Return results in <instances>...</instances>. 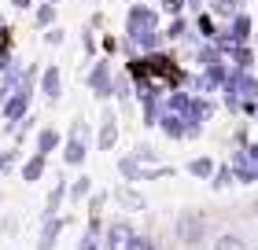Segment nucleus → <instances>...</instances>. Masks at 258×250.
I'll return each instance as SVG.
<instances>
[{
    "label": "nucleus",
    "instance_id": "f257e3e1",
    "mask_svg": "<svg viewBox=\"0 0 258 250\" xmlns=\"http://www.w3.org/2000/svg\"><path fill=\"white\" fill-rule=\"evenodd\" d=\"M159 30V11L151 8V4H129V11H125V37H122V44H137L144 41V37H151V33Z\"/></svg>",
    "mask_w": 258,
    "mask_h": 250
},
{
    "label": "nucleus",
    "instance_id": "f03ea898",
    "mask_svg": "<svg viewBox=\"0 0 258 250\" xmlns=\"http://www.w3.org/2000/svg\"><path fill=\"white\" fill-rule=\"evenodd\" d=\"M166 111H177L184 122H199V125H203V122L214 118V103L203 100V96H192V92H177V89H173Z\"/></svg>",
    "mask_w": 258,
    "mask_h": 250
},
{
    "label": "nucleus",
    "instance_id": "7ed1b4c3",
    "mask_svg": "<svg viewBox=\"0 0 258 250\" xmlns=\"http://www.w3.org/2000/svg\"><path fill=\"white\" fill-rule=\"evenodd\" d=\"M118 173L125 177V181H170L173 165H155V162H140L133 158V154H125V158H118Z\"/></svg>",
    "mask_w": 258,
    "mask_h": 250
},
{
    "label": "nucleus",
    "instance_id": "20e7f679",
    "mask_svg": "<svg viewBox=\"0 0 258 250\" xmlns=\"http://www.w3.org/2000/svg\"><path fill=\"white\" fill-rule=\"evenodd\" d=\"M85 85L96 100H111V85H114V74H111V59H96L85 74Z\"/></svg>",
    "mask_w": 258,
    "mask_h": 250
},
{
    "label": "nucleus",
    "instance_id": "39448f33",
    "mask_svg": "<svg viewBox=\"0 0 258 250\" xmlns=\"http://www.w3.org/2000/svg\"><path fill=\"white\" fill-rule=\"evenodd\" d=\"M89 154V144H85V122H74V133H70V140L63 144V165H78L85 162Z\"/></svg>",
    "mask_w": 258,
    "mask_h": 250
},
{
    "label": "nucleus",
    "instance_id": "423d86ee",
    "mask_svg": "<svg viewBox=\"0 0 258 250\" xmlns=\"http://www.w3.org/2000/svg\"><path fill=\"white\" fill-rule=\"evenodd\" d=\"M229 165H232V181H240V184H254V181H258V162L247 154V147H243V151H232Z\"/></svg>",
    "mask_w": 258,
    "mask_h": 250
},
{
    "label": "nucleus",
    "instance_id": "0eeeda50",
    "mask_svg": "<svg viewBox=\"0 0 258 250\" xmlns=\"http://www.w3.org/2000/svg\"><path fill=\"white\" fill-rule=\"evenodd\" d=\"M70 224V217H63V213H52V217H44L41 224V239H37V250H55V243H59L63 228Z\"/></svg>",
    "mask_w": 258,
    "mask_h": 250
},
{
    "label": "nucleus",
    "instance_id": "6e6552de",
    "mask_svg": "<svg viewBox=\"0 0 258 250\" xmlns=\"http://www.w3.org/2000/svg\"><path fill=\"white\" fill-rule=\"evenodd\" d=\"M37 81H41V92H44V100H48V103H55V100L63 96V70L55 66V63L44 66L41 74H37Z\"/></svg>",
    "mask_w": 258,
    "mask_h": 250
},
{
    "label": "nucleus",
    "instance_id": "1a4fd4ad",
    "mask_svg": "<svg viewBox=\"0 0 258 250\" xmlns=\"http://www.w3.org/2000/svg\"><path fill=\"white\" fill-rule=\"evenodd\" d=\"M177 235L188 246H196L199 239H203V217H196V213H184V217L177 221Z\"/></svg>",
    "mask_w": 258,
    "mask_h": 250
},
{
    "label": "nucleus",
    "instance_id": "9d476101",
    "mask_svg": "<svg viewBox=\"0 0 258 250\" xmlns=\"http://www.w3.org/2000/svg\"><path fill=\"white\" fill-rule=\"evenodd\" d=\"M159 129H162L170 140H184V129H188V122H184L177 111H162V114H159Z\"/></svg>",
    "mask_w": 258,
    "mask_h": 250
},
{
    "label": "nucleus",
    "instance_id": "9b49d317",
    "mask_svg": "<svg viewBox=\"0 0 258 250\" xmlns=\"http://www.w3.org/2000/svg\"><path fill=\"white\" fill-rule=\"evenodd\" d=\"M44 170H48V154H41V151H33L26 162H22V181L26 184H37L41 177H44Z\"/></svg>",
    "mask_w": 258,
    "mask_h": 250
},
{
    "label": "nucleus",
    "instance_id": "f8f14e48",
    "mask_svg": "<svg viewBox=\"0 0 258 250\" xmlns=\"http://www.w3.org/2000/svg\"><path fill=\"white\" fill-rule=\"evenodd\" d=\"M96 144H100V151H111L114 144H118V122H114V114H103L100 133H96Z\"/></svg>",
    "mask_w": 258,
    "mask_h": 250
},
{
    "label": "nucleus",
    "instance_id": "ddd939ff",
    "mask_svg": "<svg viewBox=\"0 0 258 250\" xmlns=\"http://www.w3.org/2000/svg\"><path fill=\"white\" fill-rule=\"evenodd\" d=\"M229 33H232V37H236V41H251V33H254V19L247 15V11H236V15H232L229 19Z\"/></svg>",
    "mask_w": 258,
    "mask_h": 250
},
{
    "label": "nucleus",
    "instance_id": "4468645a",
    "mask_svg": "<svg viewBox=\"0 0 258 250\" xmlns=\"http://www.w3.org/2000/svg\"><path fill=\"white\" fill-rule=\"evenodd\" d=\"M129 235H133L129 221H114L111 228H107V250H125L129 246Z\"/></svg>",
    "mask_w": 258,
    "mask_h": 250
},
{
    "label": "nucleus",
    "instance_id": "2eb2a0df",
    "mask_svg": "<svg viewBox=\"0 0 258 250\" xmlns=\"http://www.w3.org/2000/svg\"><path fill=\"white\" fill-rule=\"evenodd\" d=\"M207 4H210V15H214L218 22H229L243 4H247V0H207Z\"/></svg>",
    "mask_w": 258,
    "mask_h": 250
},
{
    "label": "nucleus",
    "instance_id": "dca6fc26",
    "mask_svg": "<svg viewBox=\"0 0 258 250\" xmlns=\"http://www.w3.org/2000/svg\"><path fill=\"white\" fill-rule=\"evenodd\" d=\"M118 202L129 210V213H140V210H148V202H144V195L137 192V188H129V184H122L118 188Z\"/></svg>",
    "mask_w": 258,
    "mask_h": 250
},
{
    "label": "nucleus",
    "instance_id": "f3484780",
    "mask_svg": "<svg viewBox=\"0 0 258 250\" xmlns=\"http://www.w3.org/2000/svg\"><path fill=\"white\" fill-rule=\"evenodd\" d=\"M63 144V136H59V129H52V125H44L41 133H37V151L41 154H52L55 147Z\"/></svg>",
    "mask_w": 258,
    "mask_h": 250
},
{
    "label": "nucleus",
    "instance_id": "a211bd4d",
    "mask_svg": "<svg viewBox=\"0 0 258 250\" xmlns=\"http://www.w3.org/2000/svg\"><path fill=\"white\" fill-rule=\"evenodd\" d=\"M63 199H67V184H63V181H55V184H52V192H48V202H44V210H41V217H52V213H59Z\"/></svg>",
    "mask_w": 258,
    "mask_h": 250
},
{
    "label": "nucleus",
    "instance_id": "6ab92c4d",
    "mask_svg": "<svg viewBox=\"0 0 258 250\" xmlns=\"http://www.w3.org/2000/svg\"><path fill=\"white\" fill-rule=\"evenodd\" d=\"M196 33L203 41H214L218 37V19L210 15V11H199V15H196Z\"/></svg>",
    "mask_w": 258,
    "mask_h": 250
},
{
    "label": "nucleus",
    "instance_id": "aec40b11",
    "mask_svg": "<svg viewBox=\"0 0 258 250\" xmlns=\"http://www.w3.org/2000/svg\"><path fill=\"white\" fill-rule=\"evenodd\" d=\"M188 33H192V22H188V15H173V19H170V26L162 30V37L181 41V37H188Z\"/></svg>",
    "mask_w": 258,
    "mask_h": 250
},
{
    "label": "nucleus",
    "instance_id": "412c9836",
    "mask_svg": "<svg viewBox=\"0 0 258 250\" xmlns=\"http://www.w3.org/2000/svg\"><path fill=\"white\" fill-rule=\"evenodd\" d=\"M55 15H59V11H55V4H52V0H41V4H37V11H33V22H37V30H48V26H55Z\"/></svg>",
    "mask_w": 258,
    "mask_h": 250
},
{
    "label": "nucleus",
    "instance_id": "4be33fe9",
    "mask_svg": "<svg viewBox=\"0 0 258 250\" xmlns=\"http://www.w3.org/2000/svg\"><path fill=\"white\" fill-rule=\"evenodd\" d=\"M188 173L199 177V181H210V173H214V158H207V154H199V158L188 162Z\"/></svg>",
    "mask_w": 258,
    "mask_h": 250
},
{
    "label": "nucleus",
    "instance_id": "5701e85b",
    "mask_svg": "<svg viewBox=\"0 0 258 250\" xmlns=\"http://www.w3.org/2000/svg\"><path fill=\"white\" fill-rule=\"evenodd\" d=\"M140 107H144V125L148 129H155L159 125V96H144V100H140Z\"/></svg>",
    "mask_w": 258,
    "mask_h": 250
},
{
    "label": "nucleus",
    "instance_id": "b1692460",
    "mask_svg": "<svg viewBox=\"0 0 258 250\" xmlns=\"http://www.w3.org/2000/svg\"><path fill=\"white\" fill-rule=\"evenodd\" d=\"M111 96H118L122 103H129V96H133V77L118 74V77H114V85H111Z\"/></svg>",
    "mask_w": 258,
    "mask_h": 250
},
{
    "label": "nucleus",
    "instance_id": "393cba45",
    "mask_svg": "<svg viewBox=\"0 0 258 250\" xmlns=\"http://www.w3.org/2000/svg\"><path fill=\"white\" fill-rule=\"evenodd\" d=\"M92 192V177H78L74 184H70V202H85Z\"/></svg>",
    "mask_w": 258,
    "mask_h": 250
},
{
    "label": "nucleus",
    "instance_id": "a878e982",
    "mask_svg": "<svg viewBox=\"0 0 258 250\" xmlns=\"http://www.w3.org/2000/svg\"><path fill=\"white\" fill-rule=\"evenodd\" d=\"M232 66H236V70H251V66H254L251 44H240V48H236V55H232Z\"/></svg>",
    "mask_w": 258,
    "mask_h": 250
},
{
    "label": "nucleus",
    "instance_id": "bb28decb",
    "mask_svg": "<svg viewBox=\"0 0 258 250\" xmlns=\"http://www.w3.org/2000/svg\"><path fill=\"white\" fill-rule=\"evenodd\" d=\"M210 184H214V188H229V184H232V165H229V162H225V165H214Z\"/></svg>",
    "mask_w": 258,
    "mask_h": 250
},
{
    "label": "nucleus",
    "instance_id": "cd10ccee",
    "mask_svg": "<svg viewBox=\"0 0 258 250\" xmlns=\"http://www.w3.org/2000/svg\"><path fill=\"white\" fill-rule=\"evenodd\" d=\"M214 250H247V243L240 235H218L214 239Z\"/></svg>",
    "mask_w": 258,
    "mask_h": 250
},
{
    "label": "nucleus",
    "instance_id": "c85d7f7f",
    "mask_svg": "<svg viewBox=\"0 0 258 250\" xmlns=\"http://www.w3.org/2000/svg\"><path fill=\"white\" fill-rule=\"evenodd\" d=\"M184 8H188V0H159V11L162 15H184Z\"/></svg>",
    "mask_w": 258,
    "mask_h": 250
},
{
    "label": "nucleus",
    "instance_id": "c756f323",
    "mask_svg": "<svg viewBox=\"0 0 258 250\" xmlns=\"http://www.w3.org/2000/svg\"><path fill=\"white\" fill-rule=\"evenodd\" d=\"M125 250H155V239H151V235L133 232V235H129V246H125Z\"/></svg>",
    "mask_w": 258,
    "mask_h": 250
},
{
    "label": "nucleus",
    "instance_id": "7c9ffc66",
    "mask_svg": "<svg viewBox=\"0 0 258 250\" xmlns=\"http://www.w3.org/2000/svg\"><path fill=\"white\" fill-rule=\"evenodd\" d=\"M63 41H67V30H63V26H48V30H44V44H52V48H59Z\"/></svg>",
    "mask_w": 258,
    "mask_h": 250
},
{
    "label": "nucleus",
    "instance_id": "2f4dec72",
    "mask_svg": "<svg viewBox=\"0 0 258 250\" xmlns=\"http://www.w3.org/2000/svg\"><path fill=\"white\" fill-rule=\"evenodd\" d=\"M81 48H85V55H96V33H92V26L81 30Z\"/></svg>",
    "mask_w": 258,
    "mask_h": 250
},
{
    "label": "nucleus",
    "instance_id": "473e14b6",
    "mask_svg": "<svg viewBox=\"0 0 258 250\" xmlns=\"http://www.w3.org/2000/svg\"><path fill=\"white\" fill-rule=\"evenodd\" d=\"M78 250H100V232H89V228H85V235H81Z\"/></svg>",
    "mask_w": 258,
    "mask_h": 250
},
{
    "label": "nucleus",
    "instance_id": "72a5a7b5",
    "mask_svg": "<svg viewBox=\"0 0 258 250\" xmlns=\"http://www.w3.org/2000/svg\"><path fill=\"white\" fill-rule=\"evenodd\" d=\"M89 213H100L103 210V202H107V192H89Z\"/></svg>",
    "mask_w": 258,
    "mask_h": 250
},
{
    "label": "nucleus",
    "instance_id": "f704fd0d",
    "mask_svg": "<svg viewBox=\"0 0 258 250\" xmlns=\"http://www.w3.org/2000/svg\"><path fill=\"white\" fill-rule=\"evenodd\" d=\"M15 158H19V151L11 147V151H0V173H8L11 165H15Z\"/></svg>",
    "mask_w": 258,
    "mask_h": 250
},
{
    "label": "nucleus",
    "instance_id": "c9c22d12",
    "mask_svg": "<svg viewBox=\"0 0 258 250\" xmlns=\"http://www.w3.org/2000/svg\"><path fill=\"white\" fill-rule=\"evenodd\" d=\"M240 114L254 118V114H258V100H240Z\"/></svg>",
    "mask_w": 258,
    "mask_h": 250
},
{
    "label": "nucleus",
    "instance_id": "e433bc0d",
    "mask_svg": "<svg viewBox=\"0 0 258 250\" xmlns=\"http://www.w3.org/2000/svg\"><path fill=\"white\" fill-rule=\"evenodd\" d=\"M133 158H140V162H151V158H155V151H151L148 144H140V147L133 151Z\"/></svg>",
    "mask_w": 258,
    "mask_h": 250
},
{
    "label": "nucleus",
    "instance_id": "4c0bfd02",
    "mask_svg": "<svg viewBox=\"0 0 258 250\" xmlns=\"http://www.w3.org/2000/svg\"><path fill=\"white\" fill-rule=\"evenodd\" d=\"M103 52H107V55L118 52V41H114V37H103Z\"/></svg>",
    "mask_w": 258,
    "mask_h": 250
},
{
    "label": "nucleus",
    "instance_id": "58836bf2",
    "mask_svg": "<svg viewBox=\"0 0 258 250\" xmlns=\"http://www.w3.org/2000/svg\"><path fill=\"white\" fill-rule=\"evenodd\" d=\"M11 8H15V11H26V8H33V0H11Z\"/></svg>",
    "mask_w": 258,
    "mask_h": 250
},
{
    "label": "nucleus",
    "instance_id": "ea45409f",
    "mask_svg": "<svg viewBox=\"0 0 258 250\" xmlns=\"http://www.w3.org/2000/svg\"><path fill=\"white\" fill-rule=\"evenodd\" d=\"M247 154H251V158L258 162V144H247Z\"/></svg>",
    "mask_w": 258,
    "mask_h": 250
},
{
    "label": "nucleus",
    "instance_id": "a19ab883",
    "mask_svg": "<svg viewBox=\"0 0 258 250\" xmlns=\"http://www.w3.org/2000/svg\"><path fill=\"white\" fill-rule=\"evenodd\" d=\"M199 4H203V0H188V8H199Z\"/></svg>",
    "mask_w": 258,
    "mask_h": 250
},
{
    "label": "nucleus",
    "instance_id": "79ce46f5",
    "mask_svg": "<svg viewBox=\"0 0 258 250\" xmlns=\"http://www.w3.org/2000/svg\"><path fill=\"white\" fill-rule=\"evenodd\" d=\"M0 30H4V15H0Z\"/></svg>",
    "mask_w": 258,
    "mask_h": 250
},
{
    "label": "nucleus",
    "instance_id": "37998d69",
    "mask_svg": "<svg viewBox=\"0 0 258 250\" xmlns=\"http://www.w3.org/2000/svg\"><path fill=\"white\" fill-rule=\"evenodd\" d=\"M85 4H100V0H85Z\"/></svg>",
    "mask_w": 258,
    "mask_h": 250
},
{
    "label": "nucleus",
    "instance_id": "c03bdc74",
    "mask_svg": "<svg viewBox=\"0 0 258 250\" xmlns=\"http://www.w3.org/2000/svg\"><path fill=\"white\" fill-rule=\"evenodd\" d=\"M52 4H59V0H52Z\"/></svg>",
    "mask_w": 258,
    "mask_h": 250
},
{
    "label": "nucleus",
    "instance_id": "a18cd8bd",
    "mask_svg": "<svg viewBox=\"0 0 258 250\" xmlns=\"http://www.w3.org/2000/svg\"><path fill=\"white\" fill-rule=\"evenodd\" d=\"M254 122H258V114H254Z\"/></svg>",
    "mask_w": 258,
    "mask_h": 250
}]
</instances>
